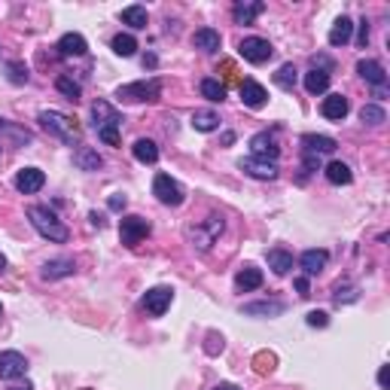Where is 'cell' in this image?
<instances>
[{"mask_svg": "<svg viewBox=\"0 0 390 390\" xmlns=\"http://www.w3.org/2000/svg\"><path fill=\"white\" fill-rule=\"evenodd\" d=\"M28 220H30V226L43 235V238H49L55 244H64L67 238H71V232H67V226L55 217V211L43 208V204H30V208H28Z\"/></svg>", "mask_w": 390, "mask_h": 390, "instance_id": "obj_1", "label": "cell"}, {"mask_svg": "<svg viewBox=\"0 0 390 390\" xmlns=\"http://www.w3.org/2000/svg\"><path fill=\"white\" fill-rule=\"evenodd\" d=\"M37 122H40L49 134H55L58 141L71 143V147H73V143L80 147V125H76V119H71L67 113H61V110H40Z\"/></svg>", "mask_w": 390, "mask_h": 390, "instance_id": "obj_2", "label": "cell"}, {"mask_svg": "<svg viewBox=\"0 0 390 390\" xmlns=\"http://www.w3.org/2000/svg\"><path fill=\"white\" fill-rule=\"evenodd\" d=\"M223 229H226V220L220 217V213H211V217L202 220L198 226H189L186 229V238L193 241V247H198V250H211L213 241L223 235Z\"/></svg>", "mask_w": 390, "mask_h": 390, "instance_id": "obj_3", "label": "cell"}, {"mask_svg": "<svg viewBox=\"0 0 390 390\" xmlns=\"http://www.w3.org/2000/svg\"><path fill=\"white\" fill-rule=\"evenodd\" d=\"M162 95V80H137V82H128V86H119L116 89V98L119 101H128V104H141V101H156Z\"/></svg>", "mask_w": 390, "mask_h": 390, "instance_id": "obj_4", "label": "cell"}, {"mask_svg": "<svg viewBox=\"0 0 390 390\" xmlns=\"http://www.w3.org/2000/svg\"><path fill=\"white\" fill-rule=\"evenodd\" d=\"M152 195L162 204H168V208H177V204H183V198H186L183 186L171 174H156V180H152Z\"/></svg>", "mask_w": 390, "mask_h": 390, "instance_id": "obj_5", "label": "cell"}, {"mask_svg": "<svg viewBox=\"0 0 390 390\" xmlns=\"http://www.w3.org/2000/svg\"><path fill=\"white\" fill-rule=\"evenodd\" d=\"M238 52H241L244 61H250V64H263V61H269L274 55V46L265 40V37H244Z\"/></svg>", "mask_w": 390, "mask_h": 390, "instance_id": "obj_6", "label": "cell"}, {"mask_svg": "<svg viewBox=\"0 0 390 390\" xmlns=\"http://www.w3.org/2000/svg\"><path fill=\"white\" fill-rule=\"evenodd\" d=\"M171 302H174V290L171 287H152L141 299V308L147 311L150 317H162L165 311L171 308Z\"/></svg>", "mask_w": 390, "mask_h": 390, "instance_id": "obj_7", "label": "cell"}, {"mask_svg": "<svg viewBox=\"0 0 390 390\" xmlns=\"http://www.w3.org/2000/svg\"><path fill=\"white\" fill-rule=\"evenodd\" d=\"M119 235H122V244H128V247H137V244H141V241L150 235V223H147L143 217H137V213H132V217H122Z\"/></svg>", "mask_w": 390, "mask_h": 390, "instance_id": "obj_8", "label": "cell"}, {"mask_svg": "<svg viewBox=\"0 0 390 390\" xmlns=\"http://www.w3.org/2000/svg\"><path fill=\"white\" fill-rule=\"evenodd\" d=\"M238 168L247 177H254V180H274L278 177V162H269V159H256V156H247V159H241Z\"/></svg>", "mask_w": 390, "mask_h": 390, "instance_id": "obj_9", "label": "cell"}, {"mask_svg": "<svg viewBox=\"0 0 390 390\" xmlns=\"http://www.w3.org/2000/svg\"><path fill=\"white\" fill-rule=\"evenodd\" d=\"M278 137H274V132H259L250 137V156L256 159H269V162H278Z\"/></svg>", "mask_w": 390, "mask_h": 390, "instance_id": "obj_10", "label": "cell"}, {"mask_svg": "<svg viewBox=\"0 0 390 390\" xmlns=\"http://www.w3.org/2000/svg\"><path fill=\"white\" fill-rule=\"evenodd\" d=\"M25 372H28L25 354H19V351H3L0 354V378L3 381H15L25 375Z\"/></svg>", "mask_w": 390, "mask_h": 390, "instance_id": "obj_11", "label": "cell"}, {"mask_svg": "<svg viewBox=\"0 0 390 390\" xmlns=\"http://www.w3.org/2000/svg\"><path fill=\"white\" fill-rule=\"evenodd\" d=\"M43 183H46V174L40 171V168H21V171L15 174V189H19L21 195L40 193Z\"/></svg>", "mask_w": 390, "mask_h": 390, "instance_id": "obj_12", "label": "cell"}, {"mask_svg": "<svg viewBox=\"0 0 390 390\" xmlns=\"http://www.w3.org/2000/svg\"><path fill=\"white\" fill-rule=\"evenodd\" d=\"M348 110H351V104H348V98L342 95V91H333V95H326L323 104H320V113H323L326 119H333V122H342V119L348 116Z\"/></svg>", "mask_w": 390, "mask_h": 390, "instance_id": "obj_13", "label": "cell"}, {"mask_svg": "<svg viewBox=\"0 0 390 390\" xmlns=\"http://www.w3.org/2000/svg\"><path fill=\"white\" fill-rule=\"evenodd\" d=\"M55 49H58L61 58H80V55H86L89 52V43H86V37L82 34H64L55 43Z\"/></svg>", "mask_w": 390, "mask_h": 390, "instance_id": "obj_14", "label": "cell"}, {"mask_svg": "<svg viewBox=\"0 0 390 390\" xmlns=\"http://www.w3.org/2000/svg\"><path fill=\"white\" fill-rule=\"evenodd\" d=\"M357 73H360L372 89L387 86V73H384V67H381L378 61H372V58H360V61H357Z\"/></svg>", "mask_w": 390, "mask_h": 390, "instance_id": "obj_15", "label": "cell"}, {"mask_svg": "<svg viewBox=\"0 0 390 390\" xmlns=\"http://www.w3.org/2000/svg\"><path fill=\"white\" fill-rule=\"evenodd\" d=\"M335 137H326V134H302V152H311V156H330L335 152Z\"/></svg>", "mask_w": 390, "mask_h": 390, "instance_id": "obj_16", "label": "cell"}, {"mask_svg": "<svg viewBox=\"0 0 390 390\" xmlns=\"http://www.w3.org/2000/svg\"><path fill=\"white\" fill-rule=\"evenodd\" d=\"M265 12V3L263 0H244V3H235L232 6V19L238 21V25H254L256 15Z\"/></svg>", "mask_w": 390, "mask_h": 390, "instance_id": "obj_17", "label": "cell"}, {"mask_svg": "<svg viewBox=\"0 0 390 390\" xmlns=\"http://www.w3.org/2000/svg\"><path fill=\"white\" fill-rule=\"evenodd\" d=\"M326 259H330V254L326 250H305V254L299 256V265H302V272H305V278H314V274H320L326 269Z\"/></svg>", "mask_w": 390, "mask_h": 390, "instance_id": "obj_18", "label": "cell"}, {"mask_svg": "<svg viewBox=\"0 0 390 390\" xmlns=\"http://www.w3.org/2000/svg\"><path fill=\"white\" fill-rule=\"evenodd\" d=\"M241 101L250 110H259V107H265V101H269V91L259 86V82L247 80V82H241Z\"/></svg>", "mask_w": 390, "mask_h": 390, "instance_id": "obj_19", "label": "cell"}, {"mask_svg": "<svg viewBox=\"0 0 390 390\" xmlns=\"http://www.w3.org/2000/svg\"><path fill=\"white\" fill-rule=\"evenodd\" d=\"M330 80H333V73L326 71V67H311V71L305 73V91H308V95H323V91L330 89Z\"/></svg>", "mask_w": 390, "mask_h": 390, "instance_id": "obj_20", "label": "cell"}, {"mask_svg": "<svg viewBox=\"0 0 390 390\" xmlns=\"http://www.w3.org/2000/svg\"><path fill=\"white\" fill-rule=\"evenodd\" d=\"M91 119H95V128H104V125H122V119L116 110H113L107 101H95L91 104Z\"/></svg>", "mask_w": 390, "mask_h": 390, "instance_id": "obj_21", "label": "cell"}, {"mask_svg": "<svg viewBox=\"0 0 390 390\" xmlns=\"http://www.w3.org/2000/svg\"><path fill=\"white\" fill-rule=\"evenodd\" d=\"M235 287L241 290V293H250V290H259L263 287V272L256 269V265H244V269L235 274Z\"/></svg>", "mask_w": 390, "mask_h": 390, "instance_id": "obj_22", "label": "cell"}, {"mask_svg": "<svg viewBox=\"0 0 390 390\" xmlns=\"http://www.w3.org/2000/svg\"><path fill=\"white\" fill-rule=\"evenodd\" d=\"M76 272L73 259H49V263L43 265V278L46 281H58V278H71V274Z\"/></svg>", "mask_w": 390, "mask_h": 390, "instance_id": "obj_23", "label": "cell"}, {"mask_svg": "<svg viewBox=\"0 0 390 390\" xmlns=\"http://www.w3.org/2000/svg\"><path fill=\"white\" fill-rule=\"evenodd\" d=\"M73 165L80 168V171H98V168L104 165V159L98 156V150H91V147H76Z\"/></svg>", "mask_w": 390, "mask_h": 390, "instance_id": "obj_24", "label": "cell"}, {"mask_svg": "<svg viewBox=\"0 0 390 390\" xmlns=\"http://www.w3.org/2000/svg\"><path fill=\"white\" fill-rule=\"evenodd\" d=\"M193 43H195V49L217 52L220 43H223V37H220V30H213V28H198L193 34Z\"/></svg>", "mask_w": 390, "mask_h": 390, "instance_id": "obj_25", "label": "cell"}, {"mask_svg": "<svg viewBox=\"0 0 390 390\" xmlns=\"http://www.w3.org/2000/svg\"><path fill=\"white\" fill-rule=\"evenodd\" d=\"M134 159L137 162H143V165H156L159 162V147H156V141H150V137H141V141H134Z\"/></svg>", "mask_w": 390, "mask_h": 390, "instance_id": "obj_26", "label": "cell"}, {"mask_svg": "<svg viewBox=\"0 0 390 390\" xmlns=\"http://www.w3.org/2000/svg\"><path fill=\"white\" fill-rule=\"evenodd\" d=\"M323 174L333 186H348V183H354V171H351L345 162H330L323 168Z\"/></svg>", "mask_w": 390, "mask_h": 390, "instance_id": "obj_27", "label": "cell"}, {"mask_svg": "<svg viewBox=\"0 0 390 390\" xmlns=\"http://www.w3.org/2000/svg\"><path fill=\"white\" fill-rule=\"evenodd\" d=\"M202 98H208L211 104H220V101H226V82H220L217 76H204L202 80Z\"/></svg>", "mask_w": 390, "mask_h": 390, "instance_id": "obj_28", "label": "cell"}, {"mask_svg": "<svg viewBox=\"0 0 390 390\" xmlns=\"http://www.w3.org/2000/svg\"><path fill=\"white\" fill-rule=\"evenodd\" d=\"M241 311L250 317H278L284 314V302H254V305H244Z\"/></svg>", "mask_w": 390, "mask_h": 390, "instance_id": "obj_29", "label": "cell"}, {"mask_svg": "<svg viewBox=\"0 0 390 390\" xmlns=\"http://www.w3.org/2000/svg\"><path fill=\"white\" fill-rule=\"evenodd\" d=\"M122 25H128V28H134V30H143L147 28V21H150V15H147V10H143V6H125V10H122Z\"/></svg>", "mask_w": 390, "mask_h": 390, "instance_id": "obj_30", "label": "cell"}, {"mask_svg": "<svg viewBox=\"0 0 390 390\" xmlns=\"http://www.w3.org/2000/svg\"><path fill=\"white\" fill-rule=\"evenodd\" d=\"M351 34H354V21L348 19V15H342V19H335V25L330 30V46H345L351 40Z\"/></svg>", "mask_w": 390, "mask_h": 390, "instance_id": "obj_31", "label": "cell"}, {"mask_svg": "<svg viewBox=\"0 0 390 390\" xmlns=\"http://www.w3.org/2000/svg\"><path fill=\"white\" fill-rule=\"evenodd\" d=\"M193 128L195 132H202V134H211V132H217L220 128V116L213 110H195L193 113Z\"/></svg>", "mask_w": 390, "mask_h": 390, "instance_id": "obj_32", "label": "cell"}, {"mask_svg": "<svg viewBox=\"0 0 390 390\" xmlns=\"http://www.w3.org/2000/svg\"><path fill=\"white\" fill-rule=\"evenodd\" d=\"M0 134L3 137H10L12 143H19V147H25V143L34 141V134L28 132V128H19V125H12L10 119H0Z\"/></svg>", "mask_w": 390, "mask_h": 390, "instance_id": "obj_33", "label": "cell"}, {"mask_svg": "<svg viewBox=\"0 0 390 390\" xmlns=\"http://www.w3.org/2000/svg\"><path fill=\"white\" fill-rule=\"evenodd\" d=\"M269 269L274 274H290V269H293V254H287V250H281V247L269 250Z\"/></svg>", "mask_w": 390, "mask_h": 390, "instance_id": "obj_34", "label": "cell"}, {"mask_svg": "<svg viewBox=\"0 0 390 390\" xmlns=\"http://www.w3.org/2000/svg\"><path fill=\"white\" fill-rule=\"evenodd\" d=\"M55 89L61 91V95L67 98V101H80V95H82V86L76 80H71L67 73H61L58 80H55Z\"/></svg>", "mask_w": 390, "mask_h": 390, "instance_id": "obj_35", "label": "cell"}, {"mask_svg": "<svg viewBox=\"0 0 390 390\" xmlns=\"http://www.w3.org/2000/svg\"><path fill=\"white\" fill-rule=\"evenodd\" d=\"M113 52H116V55H122V58H132L134 52H137V40L132 34H116L113 37Z\"/></svg>", "mask_w": 390, "mask_h": 390, "instance_id": "obj_36", "label": "cell"}, {"mask_svg": "<svg viewBox=\"0 0 390 390\" xmlns=\"http://www.w3.org/2000/svg\"><path fill=\"white\" fill-rule=\"evenodd\" d=\"M360 122H366V125H384V122H387L384 107H378V104H363Z\"/></svg>", "mask_w": 390, "mask_h": 390, "instance_id": "obj_37", "label": "cell"}, {"mask_svg": "<svg viewBox=\"0 0 390 390\" xmlns=\"http://www.w3.org/2000/svg\"><path fill=\"white\" fill-rule=\"evenodd\" d=\"M296 80H299V71H296L293 64H281L278 73H274V82H278L281 89H287V91L296 86Z\"/></svg>", "mask_w": 390, "mask_h": 390, "instance_id": "obj_38", "label": "cell"}, {"mask_svg": "<svg viewBox=\"0 0 390 390\" xmlns=\"http://www.w3.org/2000/svg\"><path fill=\"white\" fill-rule=\"evenodd\" d=\"M360 299V290H357L354 284H339L335 287V293H333V302L335 305H351V302H357Z\"/></svg>", "mask_w": 390, "mask_h": 390, "instance_id": "obj_39", "label": "cell"}, {"mask_svg": "<svg viewBox=\"0 0 390 390\" xmlns=\"http://www.w3.org/2000/svg\"><path fill=\"white\" fill-rule=\"evenodd\" d=\"M6 80L15 82V86H25L28 82V67L21 61H6Z\"/></svg>", "mask_w": 390, "mask_h": 390, "instance_id": "obj_40", "label": "cell"}, {"mask_svg": "<svg viewBox=\"0 0 390 390\" xmlns=\"http://www.w3.org/2000/svg\"><path fill=\"white\" fill-rule=\"evenodd\" d=\"M119 128L122 125H104V128H98V137H101L107 147H119Z\"/></svg>", "mask_w": 390, "mask_h": 390, "instance_id": "obj_41", "label": "cell"}, {"mask_svg": "<svg viewBox=\"0 0 390 390\" xmlns=\"http://www.w3.org/2000/svg\"><path fill=\"white\" fill-rule=\"evenodd\" d=\"M305 323L323 330V326H330V314H326V311H308V314H305Z\"/></svg>", "mask_w": 390, "mask_h": 390, "instance_id": "obj_42", "label": "cell"}, {"mask_svg": "<svg viewBox=\"0 0 390 390\" xmlns=\"http://www.w3.org/2000/svg\"><path fill=\"white\" fill-rule=\"evenodd\" d=\"M254 366H256V372L259 375H265V372H272L274 369V354H256V360H254Z\"/></svg>", "mask_w": 390, "mask_h": 390, "instance_id": "obj_43", "label": "cell"}, {"mask_svg": "<svg viewBox=\"0 0 390 390\" xmlns=\"http://www.w3.org/2000/svg\"><path fill=\"white\" fill-rule=\"evenodd\" d=\"M208 342H211V345H208V354H217V351H223V335L211 333V335H208Z\"/></svg>", "mask_w": 390, "mask_h": 390, "instance_id": "obj_44", "label": "cell"}, {"mask_svg": "<svg viewBox=\"0 0 390 390\" xmlns=\"http://www.w3.org/2000/svg\"><path fill=\"white\" fill-rule=\"evenodd\" d=\"M366 43H369V21H360V34H357V46H363L366 49Z\"/></svg>", "mask_w": 390, "mask_h": 390, "instance_id": "obj_45", "label": "cell"}, {"mask_svg": "<svg viewBox=\"0 0 390 390\" xmlns=\"http://www.w3.org/2000/svg\"><path fill=\"white\" fill-rule=\"evenodd\" d=\"M378 384H381V390H387V387H390V366H381V372H378Z\"/></svg>", "mask_w": 390, "mask_h": 390, "instance_id": "obj_46", "label": "cell"}, {"mask_svg": "<svg viewBox=\"0 0 390 390\" xmlns=\"http://www.w3.org/2000/svg\"><path fill=\"white\" fill-rule=\"evenodd\" d=\"M125 202H128L125 195H113L110 198V211H122V208H125Z\"/></svg>", "mask_w": 390, "mask_h": 390, "instance_id": "obj_47", "label": "cell"}, {"mask_svg": "<svg viewBox=\"0 0 390 390\" xmlns=\"http://www.w3.org/2000/svg\"><path fill=\"white\" fill-rule=\"evenodd\" d=\"M296 290H299V296H311L308 293V278H296Z\"/></svg>", "mask_w": 390, "mask_h": 390, "instance_id": "obj_48", "label": "cell"}, {"mask_svg": "<svg viewBox=\"0 0 390 390\" xmlns=\"http://www.w3.org/2000/svg\"><path fill=\"white\" fill-rule=\"evenodd\" d=\"M213 390H241V387H238V384H229V381H223V384H217Z\"/></svg>", "mask_w": 390, "mask_h": 390, "instance_id": "obj_49", "label": "cell"}, {"mask_svg": "<svg viewBox=\"0 0 390 390\" xmlns=\"http://www.w3.org/2000/svg\"><path fill=\"white\" fill-rule=\"evenodd\" d=\"M89 220H91V226H98V229H101V226H104V220H101V217H98V213H91V217H89Z\"/></svg>", "mask_w": 390, "mask_h": 390, "instance_id": "obj_50", "label": "cell"}, {"mask_svg": "<svg viewBox=\"0 0 390 390\" xmlns=\"http://www.w3.org/2000/svg\"><path fill=\"white\" fill-rule=\"evenodd\" d=\"M3 269H6V256L0 254V272H3Z\"/></svg>", "mask_w": 390, "mask_h": 390, "instance_id": "obj_51", "label": "cell"}, {"mask_svg": "<svg viewBox=\"0 0 390 390\" xmlns=\"http://www.w3.org/2000/svg\"><path fill=\"white\" fill-rule=\"evenodd\" d=\"M12 390H34V387H30V384H25V387H12Z\"/></svg>", "mask_w": 390, "mask_h": 390, "instance_id": "obj_52", "label": "cell"}, {"mask_svg": "<svg viewBox=\"0 0 390 390\" xmlns=\"http://www.w3.org/2000/svg\"><path fill=\"white\" fill-rule=\"evenodd\" d=\"M0 314H3V305H0Z\"/></svg>", "mask_w": 390, "mask_h": 390, "instance_id": "obj_53", "label": "cell"}]
</instances>
